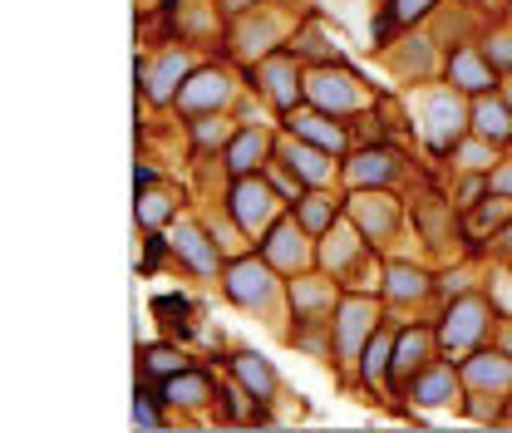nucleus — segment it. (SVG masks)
Masks as SVG:
<instances>
[{
  "mask_svg": "<svg viewBox=\"0 0 512 433\" xmlns=\"http://www.w3.org/2000/svg\"><path fill=\"white\" fill-rule=\"evenodd\" d=\"M237 99V79L227 74V69H217V64H207V69H192L188 79H183V89H178V99H173V109L178 114H227V104Z\"/></svg>",
  "mask_w": 512,
  "mask_h": 433,
  "instance_id": "11",
  "label": "nucleus"
},
{
  "mask_svg": "<svg viewBox=\"0 0 512 433\" xmlns=\"http://www.w3.org/2000/svg\"><path fill=\"white\" fill-rule=\"evenodd\" d=\"M468 94L463 89H453V84H434V89H424L419 99H414V109H419V133H424V143L434 148V153H448L463 133H468Z\"/></svg>",
  "mask_w": 512,
  "mask_h": 433,
  "instance_id": "4",
  "label": "nucleus"
},
{
  "mask_svg": "<svg viewBox=\"0 0 512 433\" xmlns=\"http://www.w3.org/2000/svg\"><path fill=\"white\" fill-rule=\"evenodd\" d=\"M360 261H370V237L350 222V212L330 227V232H320V247H316V266L320 271H330L340 286L355 276V266Z\"/></svg>",
  "mask_w": 512,
  "mask_h": 433,
  "instance_id": "12",
  "label": "nucleus"
},
{
  "mask_svg": "<svg viewBox=\"0 0 512 433\" xmlns=\"http://www.w3.org/2000/svg\"><path fill=\"white\" fill-rule=\"evenodd\" d=\"M380 320H384V310L370 291H345L340 306H335V315H330V345H335L330 360L350 374V379L360 370V350L370 345V335L380 330Z\"/></svg>",
  "mask_w": 512,
  "mask_h": 433,
  "instance_id": "1",
  "label": "nucleus"
},
{
  "mask_svg": "<svg viewBox=\"0 0 512 433\" xmlns=\"http://www.w3.org/2000/svg\"><path fill=\"white\" fill-rule=\"evenodd\" d=\"M458 374H463V384H468V394H512V355L508 350H468L463 360H458Z\"/></svg>",
  "mask_w": 512,
  "mask_h": 433,
  "instance_id": "20",
  "label": "nucleus"
},
{
  "mask_svg": "<svg viewBox=\"0 0 512 433\" xmlns=\"http://www.w3.org/2000/svg\"><path fill=\"white\" fill-rule=\"evenodd\" d=\"M286 197L271 187V178L266 173H247V178H232V187H227V217L237 222V232L247 237V242H261L281 217H286Z\"/></svg>",
  "mask_w": 512,
  "mask_h": 433,
  "instance_id": "2",
  "label": "nucleus"
},
{
  "mask_svg": "<svg viewBox=\"0 0 512 433\" xmlns=\"http://www.w3.org/2000/svg\"><path fill=\"white\" fill-rule=\"evenodd\" d=\"M345 212L350 222L370 237V247H384L394 232H399V202L389 197V187H355L345 197Z\"/></svg>",
  "mask_w": 512,
  "mask_h": 433,
  "instance_id": "14",
  "label": "nucleus"
},
{
  "mask_svg": "<svg viewBox=\"0 0 512 433\" xmlns=\"http://www.w3.org/2000/svg\"><path fill=\"white\" fill-rule=\"evenodd\" d=\"M483 55L498 64V74H512V30H493L483 40Z\"/></svg>",
  "mask_w": 512,
  "mask_h": 433,
  "instance_id": "36",
  "label": "nucleus"
},
{
  "mask_svg": "<svg viewBox=\"0 0 512 433\" xmlns=\"http://www.w3.org/2000/svg\"><path fill=\"white\" fill-rule=\"evenodd\" d=\"M444 79L453 89H463L468 99H478V94H493L498 89V64L488 60L478 45H453L444 60Z\"/></svg>",
  "mask_w": 512,
  "mask_h": 433,
  "instance_id": "19",
  "label": "nucleus"
},
{
  "mask_svg": "<svg viewBox=\"0 0 512 433\" xmlns=\"http://www.w3.org/2000/svg\"><path fill=\"white\" fill-rule=\"evenodd\" d=\"M463 394H468V384H463L458 365H448V360L424 365L404 389V399L419 404V409H463Z\"/></svg>",
  "mask_w": 512,
  "mask_h": 433,
  "instance_id": "15",
  "label": "nucleus"
},
{
  "mask_svg": "<svg viewBox=\"0 0 512 433\" xmlns=\"http://www.w3.org/2000/svg\"><path fill=\"white\" fill-rule=\"evenodd\" d=\"M508 5H512V0H508Z\"/></svg>",
  "mask_w": 512,
  "mask_h": 433,
  "instance_id": "43",
  "label": "nucleus"
},
{
  "mask_svg": "<svg viewBox=\"0 0 512 433\" xmlns=\"http://www.w3.org/2000/svg\"><path fill=\"white\" fill-rule=\"evenodd\" d=\"M498 325V310L488 306V296L468 291V296H453L444 306V320H439V350L444 355H468L478 350Z\"/></svg>",
  "mask_w": 512,
  "mask_h": 433,
  "instance_id": "6",
  "label": "nucleus"
},
{
  "mask_svg": "<svg viewBox=\"0 0 512 433\" xmlns=\"http://www.w3.org/2000/svg\"><path fill=\"white\" fill-rule=\"evenodd\" d=\"M227 365H232V379H237V384L252 394L256 404H276V394H281V379H276V370H271V365H266L256 350H237Z\"/></svg>",
  "mask_w": 512,
  "mask_h": 433,
  "instance_id": "27",
  "label": "nucleus"
},
{
  "mask_svg": "<svg viewBox=\"0 0 512 433\" xmlns=\"http://www.w3.org/2000/svg\"><path fill=\"white\" fill-rule=\"evenodd\" d=\"M291 35H296L291 20H286L271 0H261V5L237 15V25H232V55L256 64V60H266V55H276V50H286Z\"/></svg>",
  "mask_w": 512,
  "mask_h": 433,
  "instance_id": "7",
  "label": "nucleus"
},
{
  "mask_svg": "<svg viewBox=\"0 0 512 433\" xmlns=\"http://www.w3.org/2000/svg\"><path fill=\"white\" fill-rule=\"evenodd\" d=\"M434 291H439V276H429L424 266H414V261H394V266H384L380 296H384V301H389L394 310L424 306V301H429Z\"/></svg>",
  "mask_w": 512,
  "mask_h": 433,
  "instance_id": "23",
  "label": "nucleus"
},
{
  "mask_svg": "<svg viewBox=\"0 0 512 433\" xmlns=\"http://www.w3.org/2000/svg\"><path fill=\"white\" fill-rule=\"evenodd\" d=\"M468 281H473V271L458 266V271H444V276H439V291H444L448 301H453V296H468Z\"/></svg>",
  "mask_w": 512,
  "mask_h": 433,
  "instance_id": "37",
  "label": "nucleus"
},
{
  "mask_svg": "<svg viewBox=\"0 0 512 433\" xmlns=\"http://www.w3.org/2000/svg\"><path fill=\"white\" fill-rule=\"evenodd\" d=\"M276 158H281L286 168H296V173L306 178V187H330L340 178L335 153L311 143V138H296V133H281V138H276Z\"/></svg>",
  "mask_w": 512,
  "mask_h": 433,
  "instance_id": "18",
  "label": "nucleus"
},
{
  "mask_svg": "<svg viewBox=\"0 0 512 433\" xmlns=\"http://www.w3.org/2000/svg\"><path fill=\"white\" fill-rule=\"evenodd\" d=\"M252 5H261V0H222L227 15H242V10H252Z\"/></svg>",
  "mask_w": 512,
  "mask_h": 433,
  "instance_id": "41",
  "label": "nucleus"
},
{
  "mask_svg": "<svg viewBox=\"0 0 512 433\" xmlns=\"http://www.w3.org/2000/svg\"><path fill=\"white\" fill-rule=\"evenodd\" d=\"M488 192H503V197H512V158H503V163L488 173Z\"/></svg>",
  "mask_w": 512,
  "mask_h": 433,
  "instance_id": "38",
  "label": "nucleus"
},
{
  "mask_svg": "<svg viewBox=\"0 0 512 433\" xmlns=\"http://www.w3.org/2000/svg\"><path fill=\"white\" fill-rule=\"evenodd\" d=\"M281 124H286V133H296V138H311L320 148H330L335 158L350 153V124L335 119V114H325V109H316V104H296Z\"/></svg>",
  "mask_w": 512,
  "mask_h": 433,
  "instance_id": "21",
  "label": "nucleus"
},
{
  "mask_svg": "<svg viewBox=\"0 0 512 433\" xmlns=\"http://www.w3.org/2000/svg\"><path fill=\"white\" fill-rule=\"evenodd\" d=\"M384 5H389V15L399 20V30H414V25H424L444 0H384Z\"/></svg>",
  "mask_w": 512,
  "mask_h": 433,
  "instance_id": "35",
  "label": "nucleus"
},
{
  "mask_svg": "<svg viewBox=\"0 0 512 433\" xmlns=\"http://www.w3.org/2000/svg\"><path fill=\"white\" fill-rule=\"evenodd\" d=\"M503 94H508V104H512V84H508V89H503Z\"/></svg>",
  "mask_w": 512,
  "mask_h": 433,
  "instance_id": "42",
  "label": "nucleus"
},
{
  "mask_svg": "<svg viewBox=\"0 0 512 433\" xmlns=\"http://www.w3.org/2000/svg\"><path fill=\"white\" fill-rule=\"evenodd\" d=\"M138 360H143V374H148V379H168V374L188 370V355H183L178 345H143Z\"/></svg>",
  "mask_w": 512,
  "mask_h": 433,
  "instance_id": "34",
  "label": "nucleus"
},
{
  "mask_svg": "<svg viewBox=\"0 0 512 433\" xmlns=\"http://www.w3.org/2000/svg\"><path fill=\"white\" fill-rule=\"evenodd\" d=\"M291 212H296V222L311 232V237H320V232H330L340 217H345V207L330 197V187H306L296 202H291Z\"/></svg>",
  "mask_w": 512,
  "mask_h": 433,
  "instance_id": "29",
  "label": "nucleus"
},
{
  "mask_svg": "<svg viewBox=\"0 0 512 433\" xmlns=\"http://www.w3.org/2000/svg\"><path fill=\"white\" fill-rule=\"evenodd\" d=\"M188 138H192V153H197V158H217V153H227V143L237 138V124H232L227 114H197L188 124Z\"/></svg>",
  "mask_w": 512,
  "mask_h": 433,
  "instance_id": "32",
  "label": "nucleus"
},
{
  "mask_svg": "<svg viewBox=\"0 0 512 433\" xmlns=\"http://www.w3.org/2000/svg\"><path fill=\"white\" fill-rule=\"evenodd\" d=\"M256 251L281 271V276H301V271H311L316 266V247H311V232L296 222V212L291 217H281L261 242H256Z\"/></svg>",
  "mask_w": 512,
  "mask_h": 433,
  "instance_id": "13",
  "label": "nucleus"
},
{
  "mask_svg": "<svg viewBox=\"0 0 512 433\" xmlns=\"http://www.w3.org/2000/svg\"><path fill=\"white\" fill-rule=\"evenodd\" d=\"M439 355H444V350H439V325H399V335H394V360H389V394L404 399L409 379L424 370V365H434Z\"/></svg>",
  "mask_w": 512,
  "mask_h": 433,
  "instance_id": "9",
  "label": "nucleus"
},
{
  "mask_svg": "<svg viewBox=\"0 0 512 433\" xmlns=\"http://www.w3.org/2000/svg\"><path fill=\"white\" fill-rule=\"evenodd\" d=\"M399 153L394 148H384V143H360L350 158H345V168H340V178L350 187H389L399 183Z\"/></svg>",
  "mask_w": 512,
  "mask_h": 433,
  "instance_id": "22",
  "label": "nucleus"
},
{
  "mask_svg": "<svg viewBox=\"0 0 512 433\" xmlns=\"http://www.w3.org/2000/svg\"><path fill=\"white\" fill-rule=\"evenodd\" d=\"M448 158H453V168L458 173H493L498 163H503V143H493V138H478L473 128L448 148Z\"/></svg>",
  "mask_w": 512,
  "mask_h": 433,
  "instance_id": "31",
  "label": "nucleus"
},
{
  "mask_svg": "<svg viewBox=\"0 0 512 433\" xmlns=\"http://www.w3.org/2000/svg\"><path fill=\"white\" fill-rule=\"evenodd\" d=\"M252 89L286 119L296 104H306V64H301V55L286 45V50L256 60L252 64Z\"/></svg>",
  "mask_w": 512,
  "mask_h": 433,
  "instance_id": "8",
  "label": "nucleus"
},
{
  "mask_svg": "<svg viewBox=\"0 0 512 433\" xmlns=\"http://www.w3.org/2000/svg\"><path fill=\"white\" fill-rule=\"evenodd\" d=\"M306 104H316L335 119H350V114L375 109V94L365 89V79H355L340 64H311L306 69Z\"/></svg>",
  "mask_w": 512,
  "mask_h": 433,
  "instance_id": "5",
  "label": "nucleus"
},
{
  "mask_svg": "<svg viewBox=\"0 0 512 433\" xmlns=\"http://www.w3.org/2000/svg\"><path fill=\"white\" fill-rule=\"evenodd\" d=\"M153 310H158V315H188V301H168V296H163V301H158V306H153ZM168 325H178L183 335H188V330H192L188 320H168Z\"/></svg>",
  "mask_w": 512,
  "mask_h": 433,
  "instance_id": "40",
  "label": "nucleus"
},
{
  "mask_svg": "<svg viewBox=\"0 0 512 433\" xmlns=\"http://www.w3.org/2000/svg\"><path fill=\"white\" fill-rule=\"evenodd\" d=\"M271 153H276V138L261 124L237 128V138H232L227 153H222V168H227V178H247V173H261V168L271 163Z\"/></svg>",
  "mask_w": 512,
  "mask_h": 433,
  "instance_id": "24",
  "label": "nucleus"
},
{
  "mask_svg": "<svg viewBox=\"0 0 512 433\" xmlns=\"http://www.w3.org/2000/svg\"><path fill=\"white\" fill-rule=\"evenodd\" d=\"M192 69H197V64H192L188 50H173V45H168V50H158V60H138V84H143V94H148L153 104H173Z\"/></svg>",
  "mask_w": 512,
  "mask_h": 433,
  "instance_id": "17",
  "label": "nucleus"
},
{
  "mask_svg": "<svg viewBox=\"0 0 512 433\" xmlns=\"http://www.w3.org/2000/svg\"><path fill=\"white\" fill-rule=\"evenodd\" d=\"M173 256L188 266V271H197V276H217L222 266H227V251L217 247V237H212V227H202V222H192V217H183V222H173Z\"/></svg>",
  "mask_w": 512,
  "mask_h": 433,
  "instance_id": "16",
  "label": "nucleus"
},
{
  "mask_svg": "<svg viewBox=\"0 0 512 433\" xmlns=\"http://www.w3.org/2000/svg\"><path fill=\"white\" fill-rule=\"evenodd\" d=\"M468 128L478 133V138H493V143H512V104L508 94H478L473 104H468Z\"/></svg>",
  "mask_w": 512,
  "mask_h": 433,
  "instance_id": "26",
  "label": "nucleus"
},
{
  "mask_svg": "<svg viewBox=\"0 0 512 433\" xmlns=\"http://www.w3.org/2000/svg\"><path fill=\"white\" fill-rule=\"evenodd\" d=\"M493 256H498V261H508V266H512V217L503 222V227H498V232H493Z\"/></svg>",
  "mask_w": 512,
  "mask_h": 433,
  "instance_id": "39",
  "label": "nucleus"
},
{
  "mask_svg": "<svg viewBox=\"0 0 512 433\" xmlns=\"http://www.w3.org/2000/svg\"><path fill=\"white\" fill-rule=\"evenodd\" d=\"M222 291L232 306L252 310V315H271L281 301V271L266 256H232L222 266Z\"/></svg>",
  "mask_w": 512,
  "mask_h": 433,
  "instance_id": "3",
  "label": "nucleus"
},
{
  "mask_svg": "<svg viewBox=\"0 0 512 433\" xmlns=\"http://www.w3.org/2000/svg\"><path fill=\"white\" fill-rule=\"evenodd\" d=\"M508 217H512V197H503V192H488L478 207H468V212H463V232H468V242H478L483 232H498Z\"/></svg>",
  "mask_w": 512,
  "mask_h": 433,
  "instance_id": "33",
  "label": "nucleus"
},
{
  "mask_svg": "<svg viewBox=\"0 0 512 433\" xmlns=\"http://www.w3.org/2000/svg\"><path fill=\"white\" fill-rule=\"evenodd\" d=\"M158 394H163V404L168 409H207L222 389H212V374L207 370H178L168 374V379H158Z\"/></svg>",
  "mask_w": 512,
  "mask_h": 433,
  "instance_id": "25",
  "label": "nucleus"
},
{
  "mask_svg": "<svg viewBox=\"0 0 512 433\" xmlns=\"http://www.w3.org/2000/svg\"><path fill=\"white\" fill-rule=\"evenodd\" d=\"M340 296H345V286H340L330 271H325V276L301 271V276L286 281V301H291L296 330H301V325H330V315H335V306H340Z\"/></svg>",
  "mask_w": 512,
  "mask_h": 433,
  "instance_id": "10",
  "label": "nucleus"
},
{
  "mask_svg": "<svg viewBox=\"0 0 512 433\" xmlns=\"http://www.w3.org/2000/svg\"><path fill=\"white\" fill-rule=\"evenodd\" d=\"M394 335H399V325H394V320H380V330H375V335H370V345L360 350V370H355V379H360L365 389H375V384H389Z\"/></svg>",
  "mask_w": 512,
  "mask_h": 433,
  "instance_id": "28",
  "label": "nucleus"
},
{
  "mask_svg": "<svg viewBox=\"0 0 512 433\" xmlns=\"http://www.w3.org/2000/svg\"><path fill=\"white\" fill-rule=\"evenodd\" d=\"M178 222V192L168 183H148L138 187V227L143 232H163Z\"/></svg>",
  "mask_w": 512,
  "mask_h": 433,
  "instance_id": "30",
  "label": "nucleus"
}]
</instances>
